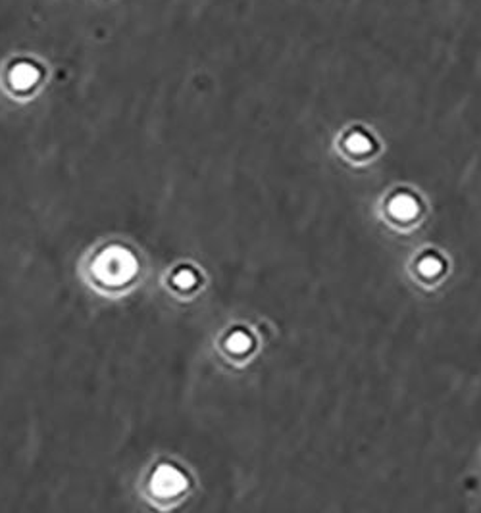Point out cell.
I'll use <instances>...</instances> for the list:
<instances>
[{
	"mask_svg": "<svg viewBox=\"0 0 481 513\" xmlns=\"http://www.w3.org/2000/svg\"><path fill=\"white\" fill-rule=\"evenodd\" d=\"M135 270H137V263H135V258L131 256V252L119 246H112L108 250H104L95 262L97 277L106 285H121L129 281L135 275Z\"/></svg>",
	"mask_w": 481,
	"mask_h": 513,
	"instance_id": "cell-1",
	"label": "cell"
},
{
	"mask_svg": "<svg viewBox=\"0 0 481 513\" xmlns=\"http://www.w3.org/2000/svg\"><path fill=\"white\" fill-rule=\"evenodd\" d=\"M187 479L185 475L172 465H160L152 475V490L158 496H176L181 490H185Z\"/></svg>",
	"mask_w": 481,
	"mask_h": 513,
	"instance_id": "cell-2",
	"label": "cell"
},
{
	"mask_svg": "<svg viewBox=\"0 0 481 513\" xmlns=\"http://www.w3.org/2000/svg\"><path fill=\"white\" fill-rule=\"evenodd\" d=\"M40 77V71L37 66L33 64H27V62H21L18 66H14L10 71V83L12 87L18 88V91H27L31 88Z\"/></svg>",
	"mask_w": 481,
	"mask_h": 513,
	"instance_id": "cell-3",
	"label": "cell"
},
{
	"mask_svg": "<svg viewBox=\"0 0 481 513\" xmlns=\"http://www.w3.org/2000/svg\"><path fill=\"white\" fill-rule=\"evenodd\" d=\"M389 210L393 213L397 219H412L418 215V210L420 206L414 200L410 194H399L395 196L391 204H389Z\"/></svg>",
	"mask_w": 481,
	"mask_h": 513,
	"instance_id": "cell-4",
	"label": "cell"
},
{
	"mask_svg": "<svg viewBox=\"0 0 481 513\" xmlns=\"http://www.w3.org/2000/svg\"><path fill=\"white\" fill-rule=\"evenodd\" d=\"M253 346V339L246 335L245 331H235L229 339H227V348L237 354H243L246 350H250Z\"/></svg>",
	"mask_w": 481,
	"mask_h": 513,
	"instance_id": "cell-5",
	"label": "cell"
},
{
	"mask_svg": "<svg viewBox=\"0 0 481 513\" xmlns=\"http://www.w3.org/2000/svg\"><path fill=\"white\" fill-rule=\"evenodd\" d=\"M418 270H420V273L425 275V277H435L437 273H441L443 263L439 258H435V256H427V258H423L422 262H420Z\"/></svg>",
	"mask_w": 481,
	"mask_h": 513,
	"instance_id": "cell-6",
	"label": "cell"
},
{
	"mask_svg": "<svg viewBox=\"0 0 481 513\" xmlns=\"http://www.w3.org/2000/svg\"><path fill=\"white\" fill-rule=\"evenodd\" d=\"M347 146L351 152H356V154H362V152H368L372 148V143L366 139L364 135H353L349 141H347Z\"/></svg>",
	"mask_w": 481,
	"mask_h": 513,
	"instance_id": "cell-7",
	"label": "cell"
},
{
	"mask_svg": "<svg viewBox=\"0 0 481 513\" xmlns=\"http://www.w3.org/2000/svg\"><path fill=\"white\" fill-rule=\"evenodd\" d=\"M174 283H176L177 287H181V289H191L197 283V277H195V273L191 272V270H181L174 277Z\"/></svg>",
	"mask_w": 481,
	"mask_h": 513,
	"instance_id": "cell-8",
	"label": "cell"
}]
</instances>
